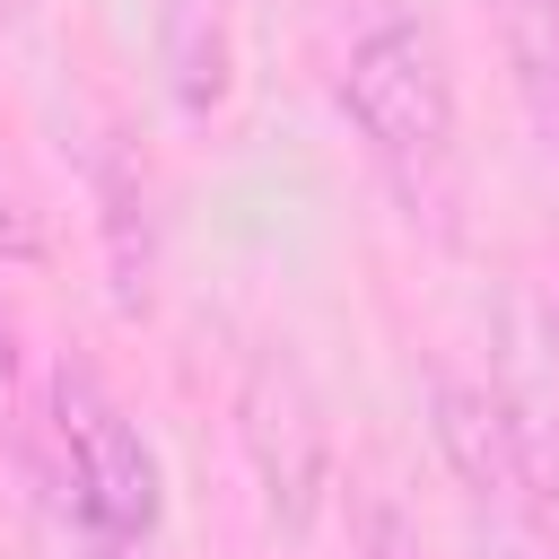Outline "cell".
Returning a JSON list of instances; mask_svg holds the SVG:
<instances>
[{"instance_id":"obj_5","label":"cell","mask_w":559,"mask_h":559,"mask_svg":"<svg viewBox=\"0 0 559 559\" xmlns=\"http://www.w3.org/2000/svg\"><path fill=\"white\" fill-rule=\"evenodd\" d=\"M166 70H175L183 114H210L227 96V26H218V0H166Z\"/></svg>"},{"instance_id":"obj_1","label":"cell","mask_w":559,"mask_h":559,"mask_svg":"<svg viewBox=\"0 0 559 559\" xmlns=\"http://www.w3.org/2000/svg\"><path fill=\"white\" fill-rule=\"evenodd\" d=\"M341 105L358 122V140L376 148V166L428 201L454 166V87H445V61H437V35L402 9H376L349 52H341Z\"/></svg>"},{"instance_id":"obj_2","label":"cell","mask_w":559,"mask_h":559,"mask_svg":"<svg viewBox=\"0 0 559 559\" xmlns=\"http://www.w3.org/2000/svg\"><path fill=\"white\" fill-rule=\"evenodd\" d=\"M52 463L70 507L87 515V533L105 542H140L157 524V454L131 428V411L87 376V367H52Z\"/></svg>"},{"instance_id":"obj_8","label":"cell","mask_w":559,"mask_h":559,"mask_svg":"<svg viewBox=\"0 0 559 559\" xmlns=\"http://www.w3.org/2000/svg\"><path fill=\"white\" fill-rule=\"evenodd\" d=\"M0 9H9V0H0Z\"/></svg>"},{"instance_id":"obj_3","label":"cell","mask_w":559,"mask_h":559,"mask_svg":"<svg viewBox=\"0 0 559 559\" xmlns=\"http://www.w3.org/2000/svg\"><path fill=\"white\" fill-rule=\"evenodd\" d=\"M437 437H445L454 472L472 480V498H489V507H524V498H533L524 419H507L498 393H480V384H463V376H437Z\"/></svg>"},{"instance_id":"obj_4","label":"cell","mask_w":559,"mask_h":559,"mask_svg":"<svg viewBox=\"0 0 559 559\" xmlns=\"http://www.w3.org/2000/svg\"><path fill=\"white\" fill-rule=\"evenodd\" d=\"M507 61H515V96L533 114V131L559 148V0H489Z\"/></svg>"},{"instance_id":"obj_6","label":"cell","mask_w":559,"mask_h":559,"mask_svg":"<svg viewBox=\"0 0 559 559\" xmlns=\"http://www.w3.org/2000/svg\"><path fill=\"white\" fill-rule=\"evenodd\" d=\"M358 559H419V550H411V524H402V507L367 498V515H358Z\"/></svg>"},{"instance_id":"obj_7","label":"cell","mask_w":559,"mask_h":559,"mask_svg":"<svg viewBox=\"0 0 559 559\" xmlns=\"http://www.w3.org/2000/svg\"><path fill=\"white\" fill-rule=\"evenodd\" d=\"M9 384H17V323H9V297H0V402H9Z\"/></svg>"}]
</instances>
